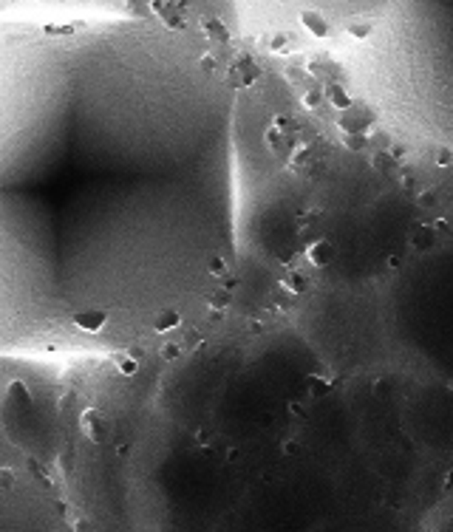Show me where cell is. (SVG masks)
Instances as JSON below:
<instances>
[{"label":"cell","mask_w":453,"mask_h":532,"mask_svg":"<svg viewBox=\"0 0 453 532\" xmlns=\"http://www.w3.org/2000/svg\"><path fill=\"white\" fill-rule=\"evenodd\" d=\"M238 91L162 18L0 20V357H142L238 272Z\"/></svg>","instance_id":"6da1fadb"},{"label":"cell","mask_w":453,"mask_h":532,"mask_svg":"<svg viewBox=\"0 0 453 532\" xmlns=\"http://www.w3.org/2000/svg\"><path fill=\"white\" fill-rule=\"evenodd\" d=\"M343 54L377 125L411 147L453 154V0H388Z\"/></svg>","instance_id":"7a4b0ae2"},{"label":"cell","mask_w":453,"mask_h":532,"mask_svg":"<svg viewBox=\"0 0 453 532\" xmlns=\"http://www.w3.org/2000/svg\"><path fill=\"white\" fill-rule=\"evenodd\" d=\"M62 524V498L46 470L0 430V529H57Z\"/></svg>","instance_id":"3957f363"},{"label":"cell","mask_w":453,"mask_h":532,"mask_svg":"<svg viewBox=\"0 0 453 532\" xmlns=\"http://www.w3.org/2000/svg\"><path fill=\"white\" fill-rule=\"evenodd\" d=\"M238 4L252 12L255 20L283 32L351 34L388 0H238Z\"/></svg>","instance_id":"277c9868"}]
</instances>
